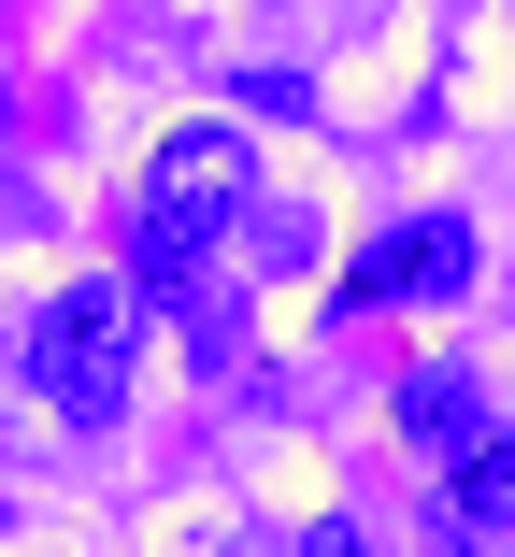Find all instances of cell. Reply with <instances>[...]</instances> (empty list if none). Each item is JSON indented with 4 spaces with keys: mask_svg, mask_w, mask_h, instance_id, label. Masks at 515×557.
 I'll return each instance as SVG.
<instances>
[{
    "mask_svg": "<svg viewBox=\"0 0 515 557\" xmlns=\"http://www.w3.org/2000/svg\"><path fill=\"white\" fill-rule=\"evenodd\" d=\"M458 286H473V230L458 214H387L344 258V300H458Z\"/></svg>",
    "mask_w": 515,
    "mask_h": 557,
    "instance_id": "3",
    "label": "cell"
},
{
    "mask_svg": "<svg viewBox=\"0 0 515 557\" xmlns=\"http://www.w3.org/2000/svg\"><path fill=\"white\" fill-rule=\"evenodd\" d=\"M487 429H501V414H487V386H473L458 358H430L416 386H401V443H416V458H444V472L473 458V443H487Z\"/></svg>",
    "mask_w": 515,
    "mask_h": 557,
    "instance_id": "4",
    "label": "cell"
},
{
    "mask_svg": "<svg viewBox=\"0 0 515 557\" xmlns=\"http://www.w3.org/2000/svg\"><path fill=\"white\" fill-rule=\"evenodd\" d=\"M301 557H372V543L358 529H301Z\"/></svg>",
    "mask_w": 515,
    "mask_h": 557,
    "instance_id": "6",
    "label": "cell"
},
{
    "mask_svg": "<svg viewBox=\"0 0 515 557\" xmlns=\"http://www.w3.org/2000/svg\"><path fill=\"white\" fill-rule=\"evenodd\" d=\"M244 230H258V158H244V129H230V115H186V129L144 158V186H130V272H144L158 300H186Z\"/></svg>",
    "mask_w": 515,
    "mask_h": 557,
    "instance_id": "1",
    "label": "cell"
},
{
    "mask_svg": "<svg viewBox=\"0 0 515 557\" xmlns=\"http://www.w3.org/2000/svg\"><path fill=\"white\" fill-rule=\"evenodd\" d=\"M0 529H15V500H0Z\"/></svg>",
    "mask_w": 515,
    "mask_h": 557,
    "instance_id": "7",
    "label": "cell"
},
{
    "mask_svg": "<svg viewBox=\"0 0 515 557\" xmlns=\"http://www.w3.org/2000/svg\"><path fill=\"white\" fill-rule=\"evenodd\" d=\"M444 529H458V557H515V429H487L473 458H458Z\"/></svg>",
    "mask_w": 515,
    "mask_h": 557,
    "instance_id": "5",
    "label": "cell"
},
{
    "mask_svg": "<svg viewBox=\"0 0 515 557\" xmlns=\"http://www.w3.org/2000/svg\"><path fill=\"white\" fill-rule=\"evenodd\" d=\"M130 372H144V286L130 272H72V286L29 300V386H44L58 429H115Z\"/></svg>",
    "mask_w": 515,
    "mask_h": 557,
    "instance_id": "2",
    "label": "cell"
}]
</instances>
